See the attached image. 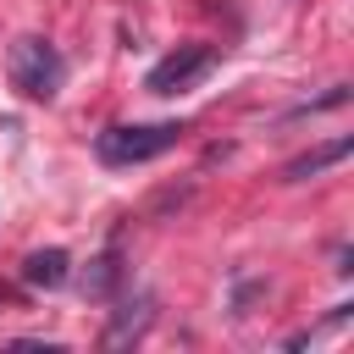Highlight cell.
Listing matches in <instances>:
<instances>
[{
  "instance_id": "1",
  "label": "cell",
  "mask_w": 354,
  "mask_h": 354,
  "mask_svg": "<svg viewBox=\"0 0 354 354\" xmlns=\"http://www.w3.org/2000/svg\"><path fill=\"white\" fill-rule=\"evenodd\" d=\"M183 133H188L183 122H149V127H105L94 149H100V160H105V166H144V160L166 155V149H171Z\"/></svg>"
},
{
  "instance_id": "2",
  "label": "cell",
  "mask_w": 354,
  "mask_h": 354,
  "mask_svg": "<svg viewBox=\"0 0 354 354\" xmlns=\"http://www.w3.org/2000/svg\"><path fill=\"white\" fill-rule=\"evenodd\" d=\"M11 83L28 94V100H55V88H61V55H55V44L50 39H17L11 44Z\"/></svg>"
},
{
  "instance_id": "3",
  "label": "cell",
  "mask_w": 354,
  "mask_h": 354,
  "mask_svg": "<svg viewBox=\"0 0 354 354\" xmlns=\"http://www.w3.org/2000/svg\"><path fill=\"white\" fill-rule=\"evenodd\" d=\"M216 66V50L210 44H177L166 61H155L149 66V77H144V88L149 94H183L194 77H205Z\"/></svg>"
},
{
  "instance_id": "4",
  "label": "cell",
  "mask_w": 354,
  "mask_h": 354,
  "mask_svg": "<svg viewBox=\"0 0 354 354\" xmlns=\"http://www.w3.org/2000/svg\"><path fill=\"white\" fill-rule=\"evenodd\" d=\"M155 321V299L149 293H138V299H122V310L111 315V326H105V348H122V343H133V337H144V326Z\"/></svg>"
},
{
  "instance_id": "5",
  "label": "cell",
  "mask_w": 354,
  "mask_h": 354,
  "mask_svg": "<svg viewBox=\"0 0 354 354\" xmlns=\"http://www.w3.org/2000/svg\"><path fill=\"white\" fill-rule=\"evenodd\" d=\"M66 277H72L66 249H33V254L22 260V282H28V288H61Z\"/></svg>"
},
{
  "instance_id": "6",
  "label": "cell",
  "mask_w": 354,
  "mask_h": 354,
  "mask_svg": "<svg viewBox=\"0 0 354 354\" xmlns=\"http://www.w3.org/2000/svg\"><path fill=\"white\" fill-rule=\"evenodd\" d=\"M348 149H354V138H332V144H321V149H310V155L288 160V166H282V177H288V183H304V177H315V171L337 166V160H343Z\"/></svg>"
},
{
  "instance_id": "7",
  "label": "cell",
  "mask_w": 354,
  "mask_h": 354,
  "mask_svg": "<svg viewBox=\"0 0 354 354\" xmlns=\"http://www.w3.org/2000/svg\"><path fill=\"white\" fill-rule=\"evenodd\" d=\"M116 282H122V254H116V249H105V254L88 266V293H94V299H105V293H116Z\"/></svg>"
},
{
  "instance_id": "8",
  "label": "cell",
  "mask_w": 354,
  "mask_h": 354,
  "mask_svg": "<svg viewBox=\"0 0 354 354\" xmlns=\"http://www.w3.org/2000/svg\"><path fill=\"white\" fill-rule=\"evenodd\" d=\"M343 100H348V83H337V88H332V94H321V100H310V105H299V111H293V116H321V111H337V105H343Z\"/></svg>"
}]
</instances>
